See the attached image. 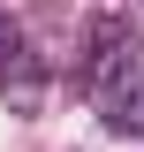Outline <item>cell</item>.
I'll return each instance as SVG.
<instances>
[{"instance_id": "3", "label": "cell", "mask_w": 144, "mask_h": 152, "mask_svg": "<svg viewBox=\"0 0 144 152\" xmlns=\"http://www.w3.org/2000/svg\"><path fill=\"white\" fill-rule=\"evenodd\" d=\"M106 129H114V137H144V69L106 91Z\"/></svg>"}, {"instance_id": "2", "label": "cell", "mask_w": 144, "mask_h": 152, "mask_svg": "<svg viewBox=\"0 0 144 152\" xmlns=\"http://www.w3.org/2000/svg\"><path fill=\"white\" fill-rule=\"evenodd\" d=\"M0 91H8V107H38V91H46V69H38V53H31L15 15L0 23Z\"/></svg>"}, {"instance_id": "1", "label": "cell", "mask_w": 144, "mask_h": 152, "mask_svg": "<svg viewBox=\"0 0 144 152\" xmlns=\"http://www.w3.org/2000/svg\"><path fill=\"white\" fill-rule=\"evenodd\" d=\"M137 23L121 15V8H99V15H91V31H84V84L99 99L114 91V84H129V76H137Z\"/></svg>"}]
</instances>
